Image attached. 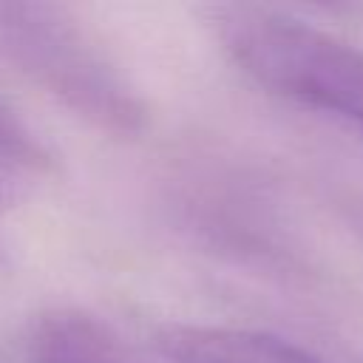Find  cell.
<instances>
[{
  "mask_svg": "<svg viewBox=\"0 0 363 363\" xmlns=\"http://www.w3.org/2000/svg\"><path fill=\"white\" fill-rule=\"evenodd\" d=\"M156 343L173 363H326L286 337L235 326L173 323Z\"/></svg>",
  "mask_w": 363,
  "mask_h": 363,
  "instance_id": "3",
  "label": "cell"
},
{
  "mask_svg": "<svg viewBox=\"0 0 363 363\" xmlns=\"http://www.w3.org/2000/svg\"><path fill=\"white\" fill-rule=\"evenodd\" d=\"M213 23L227 54L258 85L335 113L363 133V48L258 6H224Z\"/></svg>",
  "mask_w": 363,
  "mask_h": 363,
  "instance_id": "1",
  "label": "cell"
},
{
  "mask_svg": "<svg viewBox=\"0 0 363 363\" xmlns=\"http://www.w3.org/2000/svg\"><path fill=\"white\" fill-rule=\"evenodd\" d=\"M0 51L65 108L116 136H139L147 108L128 77L57 6L0 3Z\"/></svg>",
  "mask_w": 363,
  "mask_h": 363,
  "instance_id": "2",
  "label": "cell"
},
{
  "mask_svg": "<svg viewBox=\"0 0 363 363\" xmlns=\"http://www.w3.org/2000/svg\"><path fill=\"white\" fill-rule=\"evenodd\" d=\"M31 363H150L105 320L79 309L40 318L31 335Z\"/></svg>",
  "mask_w": 363,
  "mask_h": 363,
  "instance_id": "4",
  "label": "cell"
},
{
  "mask_svg": "<svg viewBox=\"0 0 363 363\" xmlns=\"http://www.w3.org/2000/svg\"><path fill=\"white\" fill-rule=\"evenodd\" d=\"M0 167L48 173L54 167V156L43 145V139L9 108L0 102Z\"/></svg>",
  "mask_w": 363,
  "mask_h": 363,
  "instance_id": "5",
  "label": "cell"
}]
</instances>
